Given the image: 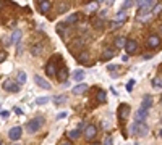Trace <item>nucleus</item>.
Instances as JSON below:
<instances>
[{
  "mask_svg": "<svg viewBox=\"0 0 162 145\" xmlns=\"http://www.w3.org/2000/svg\"><path fill=\"white\" fill-rule=\"evenodd\" d=\"M60 65H62V57L60 55H55L54 58L49 60V63L46 65V74L49 77H55L58 74V71H60V69H58Z\"/></svg>",
  "mask_w": 162,
  "mask_h": 145,
  "instance_id": "1",
  "label": "nucleus"
},
{
  "mask_svg": "<svg viewBox=\"0 0 162 145\" xmlns=\"http://www.w3.org/2000/svg\"><path fill=\"white\" fill-rule=\"evenodd\" d=\"M149 132V127L146 126L144 123H133L131 126H130V134L131 135H136V137H144L146 134Z\"/></svg>",
  "mask_w": 162,
  "mask_h": 145,
  "instance_id": "2",
  "label": "nucleus"
},
{
  "mask_svg": "<svg viewBox=\"0 0 162 145\" xmlns=\"http://www.w3.org/2000/svg\"><path fill=\"white\" fill-rule=\"evenodd\" d=\"M42 124H44V118L42 116H37V118L31 119L26 123V131L29 132V134H36L39 129L42 127Z\"/></svg>",
  "mask_w": 162,
  "mask_h": 145,
  "instance_id": "3",
  "label": "nucleus"
},
{
  "mask_svg": "<svg viewBox=\"0 0 162 145\" xmlns=\"http://www.w3.org/2000/svg\"><path fill=\"white\" fill-rule=\"evenodd\" d=\"M118 121H120V124H123L126 119H128V116H130V105H126V103H122L120 107H118Z\"/></svg>",
  "mask_w": 162,
  "mask_h": 145,
  "instance_id": "4",
  "label": "nucleus"
},
{
  "mask_svg": "<svg viewBox=\"0 0 162 145\" xmlns=\"http://www.w3.org/2000/svg\"><path fill=\"white\" fill-rule=\"evenodd\" d=\"M3 89H5L7 92H13V93H18L19 92V84L16 81L13 79H7L3 82Z\"/></svg>",
  "mask_w": 162,
  "mask_h": 145,
  "instance_id": "5",
  "label": "nucleus"
},
{
  "mask_svg": "<svg viewBox=\"0 0 162 145\" xmlns=\"http://www.w3.org/2000/svg\"><path fill=\"white\" fill-rule=\"evenodd\" d=\"M96 135H97V127L96 126H93V124L86 126V129H84V137H86V140H88V142H91V140H93Z\"/></svg>",
  "mask_w": 162,
  "mask_h": 145,
  "instance_id": "6",
  "label": "nucleus"
},
{
  "mask_svg": "<svg viewBox=\"0 0 162 145\" xmlns=\"http://www.w3.org/2000/svg\"><path fill=\"white\" fill-rule=\"evenodd\" d=\"M21 134H23V129L19 126H15V127H11L8 131V137L11 140H19L21 139Z\"/></svg>",
  "mask_w": 162,
  "mask_h": 145,
  "instance_id": "7",
  "label": "nucleus"
},
{
  "mask_svg": "<svg viewBox=\"0 0 162 145\" xmlns=\"http://www.w3.org/2000/svg\"><path fill=\"white\" fill-rule=\"evenodd\" d=\"M136 5L140 7V10H148V11H151L149 8H152V7L156 5V2H154V0H138Z\"/></svg>",
  "mask_w": 162,
  "mask_h": 145,
  "instance_id": "8",
  "label": "nucleus"
},
{
  "mask_svg": "<svg viewBox=\"0 0 162 145\" xmlns=\"http://www.w3.org/2000/svg\"><path fill=\"white\" fill-rule=\"evenodd\" d=\"M113 57H115V49L109 47V49H105L104 52H102V55H101V60H102V61H109V60H112Z\"/></svg>",
  "mask_w": 162,
  "mask_h": 145,
  "instance_id": "9",
  "label": "nucleus"
},
{
  "mask_svg": "<svg viewBox=\"0 0 162 145\" xmlns=\"http://www.w3.org/2000/svg\"><path fill=\"white\" fill-rule=\"evenodd\" d=\"M34 82H36L39 87L46 89V91H49V89H50V82H47V81L44 79V77L39 76V74H36V76H34Z\"/></svg>",
  "mask_w": 162,
  "mask_h": 145,
  "instance_id": "10",
  "label": "nucleus"
},
{
  "mask_svg": "<svg viewBox=\"0 0 162 145\" xmlns=\"http://www.w3.org/2000/svg\"><path fill=\"white\" fill-rule=\"evenodd\" d=\"M162 40L157 36H149L148 37V47L149 49H157V47H161Z\"/></svg>",
  "mask_w": 162,
  "mask_h": 145,
  "instance_id": "11",
  "label": "nucleus"
},
{
  "mask_svg": "<svg viewBox=\"0 0 162 145\" xmlns=\"http://www.w3.org/2000/svg\"><path fill=\"white\" fill-rule=\"evenodd\" d=\"M148 118V110H144V108H140L136 111V115H135V119H136V123H144V119Z\"/></svg>",
  "mask_w": 162,
  "mask_h": 145,
  "instance_id": "12",
  "label": "nucleus"
},
{
  "mask_svg": "<svg viewBox=\"0 0 162 145\" xmlns=\"http://www.w3.org/2000/svg\"><path fill=\"white\" fill-rule=\"evenodd\" d=\"M125 50L128 53H135L138 50V44L136 40H133V39H130V40H126V45H125Z\"/></svg>",
  "mask_w": 162,
  "mask_h": 145,
  "instance_id": "13",
  "label": "nucleus"
},
{
  "mask_svg": "<svg viewBox=\"0 0 162 145\" xmlns=\"http://www.w3.org/2000/svg\"><path fill=\"white\" fill-rule=\"evenodd\" d=\"M50 8H52V2H49V0L39 2V10H41V13H49Z\"/></svg>",
  "mask_w": 162,
  "mask_h": 145,
  "instance_id": "14",
  "label": "nucleus"
},
{
  "mask_svg": "<svg viewBox=\"0 0 162 145\" xmlns=\"http://www.w3.org/2000/svg\"><path fill=\"white\" fill-rule=\"evenodd\" d=\"M88 84H78V85H75V87H73V93H75V95H83V93H84L86 91H88Z\"/></svg>",
  "mask_w": 162,
  "mask_h": 145,
  "instance_id": "15",
  "label": "nucleus"
},
{
  "mask_svg": "<svg viewBox=\"0 0 162 145\" xmlns=\"http://www.w3.org/2000/svg\"><path fill=\"white\" fill-rule=\"evenodd\" d=\"M21 37H23V32L19 29H15L13 32H11V37H10V42L11 44H18L19 40H21Z\"/></svg>",
  "mask_w": 162,
  "mask_h": 145,
  "instance_id": "16",
  "label": "nucleus"
},
{
  "mask_svg": "<svg viewBox=\"0 0 162 145\" xmlns=\"http://www.w3.org/2000/svg\"><path fill=\"white\" fill-rule=\"evenodd\" d=\"M76 60H78V63H88L89 61V52H86V50H81L80 52V55L76 57Z\"/></svg>",
  "mask_w": 162,
  "mask_h": 145,
  "instance_id": "17",
  "label": "nucleus"
},
{
  "mask_svg": "<svg viewBox=\"0 0 162 145\" xmlns=\"http://www.w3.org/2000/svg\"><path fill=\"white\" fill-rule=\"evenodd\" d=\"M151 107H152V97L151 95H144L143 97V105H141V108L149 110Z\"/></svg>",
  "mask_w": 162,
  "mask_h": 145,
  "instance_id": "18",
  "label": "nucleus"
},
{
  "mask_svg": "<svg viewBox=\"0 0 162 145\" xmlns=\"http://www.w3.org/2000/svg\"><path fill=\"white\" fill-rule=\"evenodd\" d=\"M72 77H73L76 82H81L83 79H84V71H83V69H76V71H73Z\"/></svg>",
  "mask_w": 162,
  "mask_h": 145,
  "instance_id": "19",
  "label": "nucleus"
},
{
  "mask_svg": "<svg viewBox=\"0 0 162 145\" xmlns=\"http://www.w3.org/2000/svg\"><path fill=\"white\" fill-rule=\"evenodd\" d=\"M78 19H80V15L73 13V15H70L68 18H65V24H76Z\"/></svg>",
  "mask_w": 162,
  "mask_h": 145,
  "instance_id": "20",
  "label": "nucleus"
},
{
  "mask_svg": "<svg viewBox=\"0 0 162 145\" xmlns=\"http://www.w3.org/2000/svg\"><path fill=\"white\" fill-rule=\"evenodd\" d=\"M57 77L60 81H65L66 77H68V69H66V66H62L60 68V71H58V74H57ZM66 82V81H65Z\"/></svg>",
  "mask_w": 162,
  "mask_h": 145,
  "instance_id": "21",
  "label": "nucleus"
},
{
  "mask_svg": "<svg viewBox=\"0 0 162 145\" xmlns=\"http://www.w3.org/2000/svg\"><path fill=\"white\" fill-rule=\"evenodd\" d=\"M26 79H28L26 73H25V71H18V74H16V82H18V84H19V85L25 84Z\"/></svg>",
  "mask_w": 162,
  "mask_h": 145,
  "instance_id": "22",
  "label": "nucleus"
},
{
  "mask_svg": "<svg viewBox=\"0 0 162 145\" xmlns=\"http://www.w3.org/2000/svg\"><path fill=\"white\" fill-rule=\"evenodd\" d=\"M96 99H97V102H99V103H104V102L107 100V92H105V91H97Z\"/></svg>",
  "mask_w": 162,
  "mask_h": 145,
  "instance_id": "23",
  "label": "nucleus"
},
{
  "mask_svg": "<svg viewBox=\"0 0 162 145\" xmlns=\"http://www.w3.org/2000/svg\"><path fill=\"white\" fill-rule=\"evenodd\" d=\"M125 19H126V11H125V10H120V11L117 13V16H115V21L125 23Z\"/></svg>",
  "mask_w": 162,
  "mask_h": 145,
  "instance_id": "24",
  "label": "nucleus"
},
{
  "mask_svg": "<svg viewBox=\"0 0 162 145\" xmlns=\"http://www.w3.org/2000/svg\"><path fill=\"white\" fill-rule=\"evenodd\" d=\"M81 131H83V129H73V131H70V139H80V137H81Z\"/></svg>",
  "mask_w": 162,
  "mask_h": 145,
  "instance_id": "25",
  "label": "nucleus"
},
{
  "mask_svg": "<svg viewBox=\"0 0 162 145\" xmlns=\"http://www.w3.org/2000/svg\"><path fill=\"white\" fill-rule=\"evenodd\" d=\"M125 45H126L125 37H117V39H115V47H117V49H123Z\"/></svg>",
  "mask_w": 162,
  "mask_h": 145,
  "instance_id": "26",
  "label": "nucleus"
},
{
  "mask_svg": "<svg viewBox=\"0 0 162 145\" xmlns=\"http://www.w3.org/2000/svg\"><path fill=\"white\" fill-rule=\"evenodd\" d=\"M66 102V97L65 95H57V97H54V103L55 105H63Z\"/></svg>",
  "mask_w": 162,
  "mask_h": 145,
  "instance_id": "27",
  "label": "nucleus"
},
{
  "mask_svg": "<svg viewBox=\"0 0 162 145\" xmlns=\"http://www.w3.org/2000/svg\"><path fill=\"white\" fill-rule=\"evenodd\" d=\"M93 24L96 29H102L104 27V19H101V18H96V19H93Z\"/></svg>",
  "mask_w": 162,
  "mask_h": 145,
  "instance_id": "28",
  "label": "nucleus"
},
{
  "mask_svg": "<svg viewBox=\"0 0 162 145\" xmlns=\"http://www.w3.org/2000/svg\"><path fill=\"white\" fill-rule=\"evenodd\" d=\"M49 102H50V97H37L36 99L37 105H46V103H49Z\"/></svg>",
  "mask_w": 162,
  "mask_h": 145,
  "instance_id": "29",
  "label": "nucleus"
},
{
  "mask_svg": "<svg viewBox=\"0 0 162 145\" xmlns=\"http://www.w3.org/2000/svg\"><path fill=\"white\" fill-rule=\"evenodd\" d=\"M70 8V3H58V13H65L66 10Z\"/></svg>",
  "mask_w": 162,
  "mask_h": 145,
  "instance_id": "30",
  "label": "nucleus"
},
{
  "mask_svg": "<svg viewBox=\"0 0 162 145\" xmlns=\"http://www.w3.org/2000/svg\"><path fill=\"white\" fill-rule=\"evenodd\" d=\"M31 52H33V55H39V53H42V45H34L33 49H31Z\"/></svg>",
  "mask_w": 162,
  "mask_h": 145,
  "instance_id": "31",
  "label": "nucleus"
},
{
  "mask_svg": "<svg viewBox=\"0 0 162 145\" xmlns=\"http://www.w3.org/2000/svg\"><path fill=\"white\" fill-rule=\"evenodd\" d=\"M152 85H154V87H162V79H161V76L156 77V79H152Z\"/></svg>",
  "mask_w": 162,
  "mask_h": 145,
  "instance_id": "32",
  "label": "nucleus"
},
{
  "mask_svg": "<svg viewBox=\"0 0 162 145\" xmlns=\"http://www.w3.org/2000/svg\"><path fill=\"white\" fill-rule=\"evenodd\" d=\"M86 7H88V10H91V11H96V10H97V3H96V2H93V3H88Z\"/></svg>",
  "mask_w": 162,
  "mask_h": 145,
  "instance_id": "33",
  "label": "nucleus"
},
{
  "mask_svg": "<svg viewBox=\"0 0 162 145\" xmlns=\"http://www.w3.org/2000/svg\"><path fill=\"white\" fill-rule=\"evenodd\" d=\"M131 7H133V2H131V0H126V2H123V8H122V10L131 8Z\"/></svg>",
  "mask_w": 162,
  "mask_h": 145,
  "instance_id": "34",
  "label": "nucleus"
},
{
  "mask_svg": "<svg viewBox=\"0 0 162 145\" xmlns=\"http://www.w3.org/2000/svg\"><path fill=\"white\" fill-rule=\"evenodd\" d=\"M122 24H123V23H118V21H115V19H113V21H110V27H112V29H115V27H120Z\"/></svg>",
  "mask_w": 162,
  "mask_h": 145,
  "instance_id": "35",
  "label": "nucleus"
},
{
  "mask_svg": "<svg viewBox=\"0 0 162 145\" xmlns=\"http://www.w3.org/2000/svg\"><path fill=\"white\" fill-rule=\"evenodd\" d=\"M133 85H135V81H133V79H131V81H130V82H128V84H126V91H128V92H131V89H133Z\"/></svg>",
  "mask_w": 162,
  "mask_h": 145,
  "instance_id": "36",
  "label": "nucleus"
},
{
  "mask_svg": "<svg viewBox=\"0 0 162 145\" xmlns=\"http://www.w3.org/2000/svg\"><path fill=\"white\" fill-rule=\"evenodd\" d=\"M5 60H7V52L0 50V61H5Z\"/></svg>",
  "mask_w": 162,
  "mask_h": 145,
  "instance_id": "37",
  "label": "nucleus"
},
{
  "mask_svg": "<svg viewBox=\"0 0 162 145\" xmlns=\"http://www.w3.org/2000/svg\"><path fill=\"white\" fill-rule=\"evenodd\" d=\"M104 145H112V137L107 135L105 137V140H104Z\"/></svg>",
  "mask_w": 162,
  "mask_h": 145,
  "instance_id": "38",
  "label": "nucleus"
},
{
  "mask_svg": "<svg viewBox=\"0 0 162 145\" xmlns=\"http://www.w3.org/2000/svg\"><path fill=\"white\" fill-rule=\"evenodd\" d=\"M105 16H107V11H105V10H101V11H99V18L104 19Z\"/></svg>",
  "mask_w": 162,
  "mask_h": 145,
  "instance_id": "39",
  "label": "nucleus"
},
{
  "mask_svg": "<svg viewBox=\"0 0 162 145\" xmlns=\"http://www.w3.org/2000/svg\"><path fill=\"white\" fill-rule=\"evenodd\" d=\"M117 68H118V66H117V65H109V66H107V69H109V71H110V73H112V71H115V69H117Z\"/></svg>",
  "mask_w": 162,
  "mask_h": 145,
  "instance_id": "40",
  "label": "nucleus"
},
{
  "mask_svg": "<svg viewBox=\"0 0 162 145\" xmlns=\"http://www.w3.org/2000/svg\"><path fill=\"white\" fill-rule=\"evenodd\" d=\"M63 118H66V113L65 111H62V113H58V115H57V119H63Z\"/></svg>",
  "mask_w": 162,
  "mask_h": 145,
  "instance_id": "41",
  "label": "nucleus"
},
{
  "mask_svg": "<svg viewBox=\"0 0 162 145\" xmlns=\"http://www.w3.org/2000/svg\"><path fill=\"white\" fill-rule=\"evenodd\" d=\"M8 115H10L8 111H2V113H0V116H2V118H8Z\"/></svg>",
  "mask_w": 162,
  "mask_h": 145,
  "instance_id": "42",
  "label": "nucleus"
},
{
  "mask_svg": "<svg viewBox=\"0 0 162 145\" xmlns=\"http://www.w3.org/2000/svg\"><path fill=\"white\" fill-rule=\"evenodd\" d=\"M60 145H72V142H68V140H65V142H62Z\"/></svg>",
  "mask_w": 162,
  "mask_h": 145,
  "instance_id": "43",
  "label": "nucleus"
},
{
  "mask_svg": "<svg viewBox=\"0 0 162 145\" xmlns=\"http://www.w3.org/2000/svg\"><path fill=\"white\" fill-rule=\"evenodd\" d=\"M159 29H161V32H162V23H161V26H159Z\"/></svg>",
  "mask_w": 162,
  "mask_h": 145,
  "instance_id": "44",
  "label": "nucleus"
},
{
  "mask_svg": "<svg viewBox=\"0 0 162 145\" xmlns=\"http://www.w3.org/2000/svg\"><path fill=\"white\" fill-rule=\"evenodd\" d=\"M93 145H99V144H97V142H96V144H93Z\"/></svg>",
  "mask_w": 162,
  "mask_h": 145,
  "instance_id": "45",
  "label": "nucleus"
},
{
  "mask_svg": "<svg viewBox=\"0 0 162 145\" xmlns=\"http://www.w3.org/2000/svg\"><path fill=\"white\" fill-rule=\"evenodd\" d=\"M0 145H3V144H2V140H0Z\"/></svg>",
  "mask_w": 162,
  "mask_h": 145,
  "instance_id": "46",
  "label": "nucleus"
},
{
  "mask_svg": "<svg viewBox=\"0 0 162 145\" xmlns=\"http://www.w3.org/2000/svg\"><path fill=\"white\" fill-rule=\"evenodd\" d=\"M161 135H162V129H161Z\"/></svg>",
  "mask_w": 162,
  "mask_h": 145,
  "instance_id": "47",
  "label": "nucleus"
},
{
  "mask_svg": "<svg viewBox=\"0 0 162 145\" xmlns=\"http://www.w3.org/2000/svg\"><path fill=\"white\" fill-rule=\"evenodd\" d=\"M13 145H18V144H13Z\"/></svg>",
  "mask_w": 162,
  "mask_h": 145,
  "instance_id": "48",
  "label": "nucleus"
},
{
  "mask_svg": "<svg viewBox=\"0 0 162 145\" xmlns=\"http://www.w3.org/2000/svg\"><path fill=\"white\" fill-rule=\"evenodd\" d=\"M161 79H162V76H161Z\"/></svg>",
  "mask_w": 162,
  "mask_h": 145,
  "instance_id": "49",
  "label": "nucleus"
}]
</instances>
